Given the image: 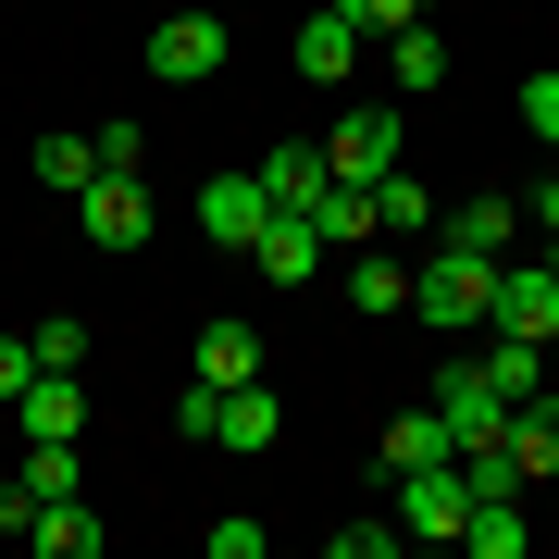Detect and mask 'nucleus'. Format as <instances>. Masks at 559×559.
Wrapping results in <instances>:
<instances>
[{"instance_id":"f257e3e1","label":"nucleus","mask_w":559,"mask_h":559,"mask_svg":"<svg viewBox=\"0 0 559 559\" xmlns=\"http://www.w3.org/2000/svg\"><path fill=\"white\" fill-rule=\"evenodd\" d=\"M485 286H498V261H473V249H448V237L411 261V311L423 323H485Z\"/></svg>"},{"instance_id":"f03ea898","label":"nucleus","mask_w":559,"mask_h":559,"mask_svg":"<svg viewBox=\"0 0 559 559\" xmlns=\"http://www.w3.org/2000/svg\"><path fill=\"white\" fill-rule=\"evenodd\" d=\"M485 323H498V336H522V348H547V336H559V261H547V249H535V261H498Z\"/></svg>"},{"instance_id":"7ed1b4c3","label":"nucleus","mask_w":559,"mask_h":559,"mask_svg":"<svg viewBox=\"0 0 559 559\" xmlns=\"http://www.w3.org/2000/svg\"><path fill=\"white\" fill-rule=\"evenodd\" d=\"M150 75L162 87H212L224 75V13H212V0H187V13L150 25Z\"/></svg>"},{"instance_id":"20e7f679","label":"nucleus","mask_w":559,"mask_h":559,"mask_svg":"<svg viewBox=\"0 0 559 559\" xmlns=\"http://www.w3.org/2000/svg\"><path fill=\"white\" fill-rule=\"evenodd\" d=\"M323 162H336V187H373V175H399V112L385 100H360L323 124Z\"/></svg>"},{"instance_id":"39448f33","label":"nucleus","mask_w":559,"mask_h":559,"mask_svg":"<svg viewBox=\"0 0 559 559\" xmlns=\"http://www.w3.org/2000/svg\"><path fill=\"white\" fill-rule=\"evenodd\" d=\"M75 224H87V237H100V249H150V175H87L75 187Z\"/></svg>"},{"instance_id":"423d86ee","label":"nucleus","mask_w":559,"mask_h":559,"mask_svg":"<svg viewBox=\"0 0 559 559\" xmlns=\"http://www.w3.org/2000/svg\"><path fill=\"white\" fill-rule=\"evenodd\" d=\"M249 175H261V200H274V212H311L323 187H336V162H323V138H274Z\"/></svg>"},{"instance_id":"0eeeda50","label":"nucleus","mask_w":559,"mask_h":559,"mask_svg":"<svg viewBox=\"0 0 559 559\" xmlns=\"http://www.w3.org/2000/svg\"><path fill=\"white\" fill-rule=\"evenodd\" d=\"M274 436H286V399H274L261 373H249V385H212V436H200V448H274Z\"/></svg>"},{"instance_id":"6e6552de","label":"nucleus","mask_w":559,"mask_h":559,"mask_svg":"<svg viewBox=\"0 0 559 559\" xmlns=\"http://www.w3.org/2000/svg\"><path fill=\"white\" fill-rule=\"evenodd\" d=\"M436 411H448V436H460V448H485V436L510 423V399L485 385V360H448V373H436Z\"/></svg>"},{"instance_id":"1a4fd4ad","label":"nucleus","mask_w":559,"mask_h":559,"mask_svg":"<svg viewBox=\"0 0 559 559\" xmlns=\"http://www.w3.org/2000/svg\"><path fill=\"white\" fill-rule=\"evenodd\" d=\"M249 261H261V286H311V274H323V224H311V212H274V224L249 237Z\"/></svg>"},{"instance_id":"9d476101","label":"nucleus","mask_w":559,"mask_h":559,"mask_svg":"<svg viewBox=\"0 0 559 559\" xmlns=\"http://www.w3.org/2000/svg\"><path fill=\"white\" fill-rule=\"evenodd\" d=\"M261 224H274V200H261V175H212V187H200V237H212V249H249Z\"/></svg>"},{"instance_id":"9b49d317","label":"nucleus","mask_w":559,"mask_h":559,"mask_svg":"<svg viewBox=\"0 0 559 559\" xmlns=\"http://www.w3.org/2000/svg\"><path fill=\"white\" fill-rule=\"evenodd\" d=\"M498 448H510V473H522V485H547V473H559V385H535V399L498 423Z\"/></svg>"},{"instance_id":"f8f14e48","label":"nucleus","mask_w":559,"mask_h":559,"mask_svg":"<svg viewBox=\"0 0 559 559\" xmlns=\"http://www.w3.org/2000/svg\"><path fill=\"white\" fill-rule=\"evenodd\" d=\"M436 237H448V249H473V261H510L522 200H460V212H436Z\"/></svg>"},{"instance_id":"ddd939ff","label":"nucleus","mask_w":559,"mask_h":559,"mask_svg":"<svg viewBox=\"0 0 559 559\" xmlns=\"http://www.w3.org/2000/svg\"><path fill=\"white\" fill-rule=\"evenodd\" d=\"M13 423H25V436H87V373H38L13 399Z\"/></svg>"},{"instance_id":"4468645a","label":"nucleus","mask_w":559,"mask_h":559,"mask_svg":"<svg viewBox=\"0 0 559 559\" xmlns=\"http://www.w3.org/2000/svg\"><path fill=\"white\" fill-rule=\"evenodd\" d=\"M348 62H360V25L323 0V13L299 25V75H311V87H348Z\"/></svg>"},{"instance_id":"2eb2a0df","label":"nucleus","mask_w":559,"mask_h":559,"mask_svg":"<svg viewBox=\"0 0 559 559\" xmlns=\"http://www.w3.org/2000/svg\"><path fill=\"white\" fill-rule=\"evenodd\" d=\"M25 547H38V559H100V510H87V498H50L38 522H25Z\"/></svg>"},{"instance_id":"dca6fc26","label":"nucleus","mask_w":559,"mask_h":559,"mask_svg":"<svg viewBox=\"0 0 559 559\" xmlns=\"http://www.w3.org/2000/svg\"><path fill=\"white\" fill-rule=\"evenodd\" d=\"M423 224H436V187H423L411 162H399V175H373V237H423Z\"/></svg>"},{"instance_id":"f3484780","label":"nucleus","mask_w":559,"mask_h":559,"mask_svg":"<svg viewBox=\"0 0 559 559\" xmlns=\"http://www.w3.org/2000/svg\"><path fill=\"white\" fill-rule=\"evenodd\" d=\"M25 175H38V187H62V200H75V187H87V175H100V150H87V138H75V124H50V138H38V150H25Z\"/></svg>"},{"instance_id":"a211bd4d","label":"nucleus","mask_w":559,"mask_h":559,"mask_svg":"<svg viewBox=\"0 0 559 559\" xmlns=\"http://www.w3.org/2000/svg\"><path fill=\"white\" fill-rule=\"evenodd\" d=\"M448 448H460V436H448V411H436V399L385 423V473H411V460H448Z\"/></svg>"},{"instance_id":"6ab92c4d","label":"nucleus","mask_w":559,"mask_h":559,"mask_svg":"<svg viewBox=\"0 0 559 559\" xmlns=\"http://www.w3.org/2000/svg\"><path fill=\"white\" fill-rule=\"evenodd\" d=\"M485 360V385H498V399L522 411V399H535V385H547V348H522V336H498V348H473Z\"/></svg>"},{"instance_id":"aec40b11","label":"nucleus","mask_w":559,"mask_h":559,"mask_svg":"<svg viewBox=\"0 0 559 559\" xmlns=\"http://www.w3.org/2000/svg\"><path fill=\"white\" fill-rule=\"evenodd\" d=\"M385 62H399L411 100H423V87H448V38H436V25H399V38H385Z\"/></svg>"},{"instance_id":"412c9836","label":"nucleus","mask_w":559,"mask_h":559,"mask_svg":"<svg viewBox=\"0 0 559 559\" xmlns=\"http://www.w3.org/2000/svg\"><path fill=\"white\" fill-rule=\"evenodd\" d=\"M261 373V336H249V323H212V336H200V385H249Z\"/></svg>"},{"instance_id":"4be33fe9","label":"nucleus","mask_w":559,"mask_h":559,"mask_svg":"<svg viewBox=\"0 0 559 559\" xmlns=\"http://www.w3.org/2000/svg\"><path fill=\"white\" fill-rule=\"evenodd\" d=\"M348 299H360V311H411V274H399L385 249H360V261H348Z\"/></svg>"},{"instance_id":"5701e85b","label":"nucleus","mask_w":559,"mask_h":559,"mask_svg":"<svg viewBox=\"0 0 559 559\" xmlns=\"http://www.w3.org/2000/svg\"><path fill=\"white\" fill-rule=\"evenodd\" d=\"M311 224H323V249L373 237V187H323V200H311Z\"/></svg>"},{"instance_id":"b1692460","label":"nucleus","mask_w":559,"mask_h":559,"mask_svg":"<svg viewBox=\"0 0 559 559\" xmlns=\"http://www.w3.org/2000/svg\"><path fill=\"white\" fill-rule=\"evenodd\" d=\"M25 348H38V373H87V323H75V311L25 323Z\"/></svg>"},{"instance_id":"393cba45","label":"nucleus","mask_w":559,"mask_h":559,"mask_svg":"<svg viewBox=\"0 0 559 559\" xmlns=\"http://www.w3.org/2000/svg\"><path fill=\"white\" fill-rule=\"evenodd\" d=\"M522 138L559 150V62H547V75H522Z\"/></svg>"},{"instance_id":"a878e982","label":"nucleus","mask_w":559,"mask_h":559,"mask_svg":"<svg viewBox=\"0 0 559 559\" xmlns=\"http://www.w3.org/2000/svg\"><path fill=\"white\" fill-rule=\"evenodd\" d=\"M336 13L360 25V38H399V25H423V0H336Z\"/></svg>"},{"instance_id":"bb28decb","label":"nucleus","mask_w":559,"mask_h":559,"mask_svg":"<svg viewBox=\"0 0 559 559\" xmlns=\"http://www.w3.org/2000/svg\"><path fill=\"white\" fill-rule=\"evenodd\" d=\"M87 150H100V175H150V138H138V124H100Z\"/></svg>"},{"instance_id":"cd10ccee","label":"nucleus","mask_w":559,"mask_h":559,"mask_svg":"<svg viewBox=\"0 0 559 559\" xmlns=\"http://www.w3.org/2000/svg\"><path fill=\"white\" fill-rule=\"evenodd\" d=\"M200 547H212V559H261V547H274V535H261V522H249V510H224V522H212V535H200Z\"/></svg>"},{"instance_id":"c85d7f7f","label":"nucleus","mask_w":559,"mask_h":559,"mask_svg":"<svg viewBox=\"0 0 559 559\" xmlns=\"http://www.w3.org/2000/svg\"><path fill=\"white\" fill-rule=\"evenodd\" d=\"M25 385H38V348H25V336H13V323H0V411H13V399H25Z\"/></svg>"},{"instance_id":"c756f323","label":"nucleus","mask_w":559,"mask_h":559,"mask_svg":"<svg viewBox=\"0 0 559 559\" xmlns=\"http://www.w3.org/2000/svg\"><path fill=\"white\" fill-rule=\"evenodd\" d=\"M336 559H399V522H336Z\"/></svg>"},{"instance_id":"7c9ffc66","label":"nucleus","mask_w":559,"mask_h":559,"mask_svg":"<svg viewBox=\"0 0 559 559\" xmlns=\"http://www.w3.org/2000/svg\"><path fill=\"white\" fill-rule=\"evenodd\" d=\"M522 237H547V249H559V175L535 187V200H522Z\"/></svg>"},{"instance_id":"2f4dec72","label":"nucleus","mask_w":559,"mask_h":559,"mask_svg":"<svg viewBox=\"0 0 559 559\" xmlns=\"http://www.w3.org/2000/svg\"><path fill=\"white\" fill-rule=\"evenodd\" d=\"M212 13H237V0H212Z\"/></svg>"},{"instance_id":"473e14b6","label":"nucleus","mask_w":559,"mask_h":559,"mask_svg":"<svg viewBox=\"0 0 559 559\" xmlns=\"http://www.w3.org/2000/svg\"><path fill=\"white\" fill-rule=\"evenodd\" d=\"M547 261H559V249H547Z\"/></svg>"}]
</instances>
